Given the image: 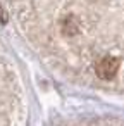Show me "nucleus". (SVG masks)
Wrapping results in <instances>:
<instances>
[{
  "mask_svg": "<svg viewBox=\"0 0 124 126\" xmlns=\"http://www.w3.org/2000/svg\"><path fill=\"white\" fill-rule=\"evenodd\" d=\"M119 67H121V59L114 57V55H107V57H102L96 62L95 73L100 79H112L117 74Z\"/></svg>",
  "mask_w": 124,
  "mask_h": 126,
  "instance_id": "1",
  "label": "nucleus"
}]
</instances>
